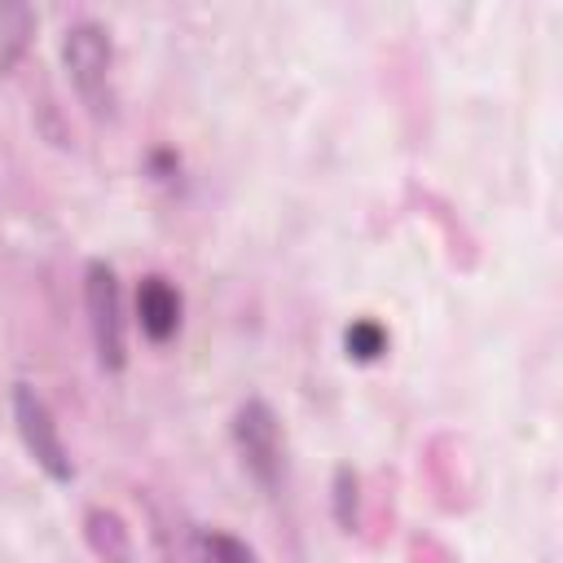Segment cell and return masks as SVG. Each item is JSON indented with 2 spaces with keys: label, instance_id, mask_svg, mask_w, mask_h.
Instances as JSON below:
<instances>
[{
  "label": "cell",
  "instance_id": "obj_5",
  "mask_svg": "<svg viewBox=\"0 0 563 563\" xmlns=\"http://www.w3.org/2000/svg\"><path fill=\"white\" fill-rule=\"evenodd\" d=\"M180 312H185V299H180V290H176L163 273L141 277V286H136V325H141V334H145L150 343L176 339Z\"/></svg>",
  "mask_w": 563,
  "mask_h": 563
},
{
  "label": "cell",
  "instance_id": "obj_9",
  "mask_svg": "<svg viewBox=\"0 0 563 563\" xmlns=\"http://www.w3.org/2000/svg\"><path fill=\"white\" fill-rule=\"evenodd\" d=\"M343 347H347L352 361H378L387 352V330L374 317H361L343 330Z\"/></svg>",
  "mask_w": 563,
  "mask_h": 563
},
{
  "label": "cell",
  "instance_id": "obj_6",
  "mask_svg": "<svg viewBox=\"0 0 563 563\" xmlns=\"http://www.w3.org/2000/svg\"><path fill=\"white\" fill-rule=\"evenodd\" d=\"M84 541L101 563H132L136 545H132V528L123 523L119 510L110 506H88L84 510Z\"/></svg>",
  "mask_w": 563,
  "mask_h": 563
},
{
  "label": "cell",
  "instance_id": "obj_7",
  "mask_svg": "<svg viewBox=\"0 0 563 563\" xmlns=\"http://www.w3.org/2000/svg\"><path fill=\"white\" fill-rule=\"evenodd\" d=\"M35 35V9L26 0H0V75H9Z\"/></svg>",
  "mask_w": 563,
  "mask_h": 563
},
{
  "label": "cell",
  "instance_id": "obj_10",
  "mask_svg": "<svg viewBox=\"0 0 563 563\" xmlns=\"http://www.w3.org/2000/svg\"><path fill=\"white\" fill-rule=\"evenodd\" d=\"M202 559H207V563H260L255 550H251L242 537L220 532V528L202 532Z\"/></svg>",
  "mask_w": 563,
  "mask_h": 563
},
{
  "label": "cell",
  "instance_id": "obj_1",
  "mask_svg": "<svg viewBox=\"0 0 563 563\" xmlns=\"http://www.w3.org/2000/svg\"><path fill=\"white\" fill-rule=\"evenodd\" d=\"M62 62H66V75L79 92V101L101 119L110 114L114 106V44H110V31L97 22V18H79L66 26L62 35Z\"/></svg>",
  "mask_w": 563,
  "mask_h": 563
},
{
  "label": "cell",
  "instance_id": "obj_2",
  "mask_svg": "<svg viewBox=\"0 0 563 563\" xmlns=\"http://www.w3.org/2000/svg\"><path fill=\"white\" fill-rule=\"evenodd\" d=\"M84 312H88V334L97 365L106 374H123L128 365V321H123V295H119V273L110 260H88L84 264Z\"/></svg>",
  "mask_w": 563,
  "mask_h": 563
},
{
  "label": "cell",
  "instance_id": "obj_3",
  "mask_svg": "<svg viewBox=\"0 0 563 563\" xmlns=\"http://www.w3.org/2000/svg\"><path fill=\"white\" fill-rule=\"evenodd\" d=\"M13 427H18L22 449L31 453V462L53 484H70L75 479V462H70V449H66V440L57 431V418H53L48 400L31 383H13Z\"/></svg>",
  "mask_w": 563,
  "mask_h": 563
},
{
  "label": "cell",
  "instance_id": "obj_8",
  "mask_svg": "<svg viewBox=\"0 0 563 563\" xmlns=\"http://www.w3.org/2000/svg\"><path fill=\"white\" fill-rule=\"evenodd\" d=\"M330 515L343 532H361V519H365V493H361V475L343 462L334 466L330 475Z\"/></svg>",
  "mask_w": 563,
  "mask_h": 563
},
{
  "label": "cell",
  "instance_id": "obj_4",
  "mask_svg": "<svg viewBox=\"0 0 563 563\" xmlns=\"http://www.w3.org/2000/svg\"><path fill=\"white\" fill-rule=\"evenodd\" d=\"M233 444H238V457H242L246 475L264 493H277V484H282V427H277V413L264 396H246L238 405Z\"/></svg>",
  "mask_w": 563,
  "mask_h": 563
}]
</instances>
